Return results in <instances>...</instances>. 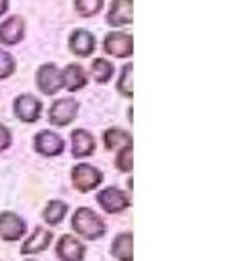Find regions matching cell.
Segmentation results:
<instances>
[{"instance_id":"obj_4","label":"cell","mask_w":231,"mask_h":261,"mask_svg":"<svg viewBox=\"0 0 231 261\" xmlns=\"http://www.w3.org/2000/svg\"><path fill=\"white\" fill-rule=\"evenodd\" d=\"M98 204L107 214H121L130 206V196L119 187H105L98 193Z\"/></svg>"},{"instance_id":"obj_27","label":"cell","mask_w":231,"mask_h":261,"mask_svg":"<svg viewBox=\"0 0 231 261\" xmlns=\"http://www.w3.org/2000/svg\"><path fill=\"white\" fill-rule=\"evenodd\" d=\"M25 261H35V259H25Z\"/></svg>"},{"instance_id":"obj_8","label":"cell","mask_w":231,"mask_h":261,"mask_svg":"<svg viewBox=\"0 0 231 261\" xmlns=\"http://www.w3.org/2000/svg\"><path fill=\"white\" fill-rule=\"evenodd\" d=\"M27 231V221L14 212H2L0 214V239L6 242L19 240Z\"/></svg>"},{"instance_id":"obj_5","label":"cell","mask_w":231,"mask_h":261,"mask_svg":"<svg viewBox=\"0 0 231 261\" xmlns=\"http://www.w3.org/2000/svg\"><path fill=\"white\" fill-rule=\"evenodd\" d=\"M15 116L27 124H35L42 116V103L33 94H21L15 97L14 101Z\"/></svg>"},{"instance_id":"obj_16","label":"cell","mask_w":231,"mask_h":261,"mask_svg":"<svg viewBox=\"0 0 231 261\" xmlns=\"http://www.w3.org/2000/svg\"><path fill=\"white\" fill-rule=\"evenodd\" d=\"M107 23L111 27H124L132 23V0H113L109 8Z\"/></svg>"},{"instance_id":"obj_6","label":"cell","mask_w":231,"mask_h":261,"mask_svg":"<svg viewBox=\"0 0 231 261\" xmlns=\"http://www.w3.org/2000/svg\"><path fill=\"white\" fill-rule=\"evenodd\" d=\"M103 50L113 58H130L134 51V40L128 33L123 31H111L103 38Z\"/></svg>"},{"instance_id":"obj_9","label":"cell","mask_w":231,"mask_h":261,"mask_svg":"<svg viewBox=\"0 0 231 261\" xmlns=\"http://www.w3.org/2000/svg\"><path fill=\"white\" fill-rule=\"evenodd\" d=\"M56 255L59 261H82L86 255V246L77 237L63 234L56 244Z\"/></svg>"},{"instance_id":"obj_19","label":"cell","mask_w":231,"mask_h":261,"mask_svg":"<svg viewBox=\"0 0 231 261\" xmlns=\"http://www.w3.org/2000/svg\"><path fill=\"white\" fill-rule=\"evenodd\" d=\"M65 216H67V204L63 200H58V198L50 200L42 210V219L48 225H52V227L61 223L65 219Z\"/></svg>"},{"instance_id":"obj_1","label":"cell","mask_w":231,"mask_h":261,"mask_svg":"<svg viewBox=\"0 0 231 261\" xmlns=\"http://www.w3.org/2000/svg\"><path fill=\"white\" fill-rule=\"evenodd\" d=\"M71 227L75 229L77 234H80L86 240H98L107 232V225L105 221L90 208H79L73 214Z\"/></svg>"},{"instance_id":"obj_25","label":"cell","mask_w":231,"mask_h":261,"mask_svg":"<svg viewBox=\"0 0 231 261\" xmlns=\"http://www.w3.org/2000/svg\"><path fill=\"white\" fill-rule=\"evenodd\" d=\"M10 145H12V132L4 124H0V152L6 151Z\"/></svg>"},{"instance_id":"obj_21","label":"cell","mask_w":231,"mask_h":261,"mask_svg":"<svg viewBox=\"0 0 231 261\" xmlns=\"http://www.w3.org/2000/svg\"><path fill=\"white\" fill-rule=\"evenodd\" d=\"M103 8V0H75V10L82 17L98 15Z\"/></svg>"},{"instance_id":"obj_20","label":"cell","mask_w":231,"mask_h":261,"mask_svg":"<svg viewBox=\"0 0 231 261\" xmlns=\"http://www.w3.org/2000/svg\"><path fill=\"white\" fill-rule=\"evenodd\" d=\"M113 73H115V67L105 58H96L92 61V65H90V74L94 76L98 84H107L111 76H113Z\"/></svg>"},{"instance_id":"obj_13","label":"cell","mask_w":231,"mask_h":261,"mask_svg":"<svg viewBox=\"0 0 231 261\" xmlns=\"http://www.w3.org/2000/svg\"><path fill=\"white\" fill-rule=\"evenodd\" d=\"M69 48H71V51L75 56L88 58L96 50V37L90 31H84V29L73 31L71 37H69Z\"/></svg>"},{"instance_id":"obj_22","label":"cell","mask_w":231,"mask_h":261,"mask_svg":"<svg viewBox=\"0 0 231 261\" xmlns=\"http://www.w3.org/2000/svg\"><path fill=\"white\" fill-rule=\"evenodd\" d=\"M117 90L126 97L134 95V92H132V63H126L121 69V76L117 80Z\"/></svg>"},{"instance_id":"obj_14","label":"cell","mask_w":231,"mask_h":261,"mask_svg":"<svg viewBox=\"0 0 231 261\" xmlns=\"http://www.w3.org/2000/svg\"><path fill=\"white\" fill-rule=\"evenodd\" d=\"M52 239H54V234H52L50 229L36 227L35 231L31 232L29 239L23 242L21 254H25V255L40 254V252H44V250H48V246L52 244Z\"/></svg>"},{"instance_id":"obj_12","label":"cell","mask_w":231,"mask_h":261,"mask_svg":"<svg viewBox=\"0 0 231 261\" xmlns=\"http://www.w3.org/2000/svg\"><path fill=\"white\" fill-rule=\"evenodd\" d=\"M96 151V139L90 132L77 128L71 132V152L75 159L92 156Z\"/></svg>"},{"instance_id":"obj_7","label":"cell","mask_w":231,"mask_h":261,"mask_svg":"<svg viewBox=\"0 0 231 261\" xmlns=\"http://www.w3.org/2000/svg\"><path fill=\"white\" fill-rule=\"evenodd\" d=\"M36 86L40 88V92L46 95L58 94L59 90L63 88L61 82V69L54 63H44L40 69L36 71Z\"/></svg>"},{"instance_id":"obj_10","label":"cell","mask_w":231,"mask_h":261,"mask_svg":"<svg viewBox=\"0 0 231 261\" xmlns=\"http://www.w3.org/2000/svg\"><path fill=\"white\" fill-rule=\"evenodd\" d=\"M65 149V141L52 130H42L35 136V151L42 156H58Z\"/></svg>"},{"instance_id":"obj_11","label":"cell","mask_w":231,"mask_h":261,"mask_svg":"<svg viewBox=\"0 0 231 261\" xmlns=\"http://www.w3.org/2000/svg\"><path fill=\"white\" fill-rule=\"evenodd\" d=\"M25 37V19L21 15H10L0 23V44L14 46Z\"/></svg>"},{"instance_id":"obj_23","label":"cell","mask_w":231,"mask_h":261,"mask_svg":"<svg viewBox=\"0 0 231 261\" xmlns=\"http://www.w3.org/2000/svg\"><path fill=\"white\" fill-rule=\"evenodd\" d=\"M15 71V59L14 56L6 50H0V80L12 76Z\"/></svg>"},{"instance_id":"obj_17","label":"cell","mask_w":231,"mask_h":261,"mask_svg":"<svg viewBox=\"0 0 231 261\" xmlns=\"http://www.w3.org/2000/svg\"><path fill=\"white\" fill-rule=\"evenodd\" d=\"M132 242H134L132 232H121V234H117L115 240H113V246H111V254L115 255L119 261H134Z\"/></svg>"},{"instance_id":"obj_2","label":"cell","mask_w":231,"mask_h":261,"mask_svg":"<svg viewBox=\"0 0 231 261\" xmlns=\"http://www.w3.org/2000/svg\"><path fill=\"white\" fill-rule=\"evenodd\" d=\"M71 181L77 191L80 193H90L101 185L103 174L92 164H77L71 170Z\"/></svg>"},{"instance_id":"obj_18","label":"cell","mask_w":231,"mask_h":261,"mask_svg":"<svg viewBox=\"0 0 231 261\" xmlns=\"http://www.w3.org/2000/svg\"><path fill=\"white\" fill-rule=\"evenodd\" d=\"M103 145L107 151H121L123 147L132 145V138L128 132L121 128H109L103 132Z\"/></svg>"},{"instance_id":"obj_26","label":"cell","mask_w":231,"mask_h":261,"mask_svg":"<svg viewBox=\"0 0 231 261\" xmlns=\"http://www.w3.org/2000/svg\"><path fill=\"white\" fill-rule=\"evenodd\" d=\"M8 8H10V0H0V17L6 14Z\"/></svg>"},{"instance_id":"obj_24","label":"cell","mask_w":231,"mask_h":261,"mask_svg":"<svg viewBox=\"0 0 231 261\" xmlns=\"http://www.w3.org/2000/svg\"><path fill=\"white\" fill-rule=\"evenodd\" d=\"M117 168L121 172H132V145L123 147L121 151H117Z\"/></svg>"},{"instance_id":"obj_15","label":"cell","mask_w":231,"mask_h":261,"mask_svg":"<svg viewBox=\"0 0 231 261\" xmlns=\"http://www.w3.org/2000/svg\"><path fill=\"white\" fill-rule=\"evenodd\" d=\"M61 82H63V88L69 92L82 90L88 84L86 71L79 63H69L65 65V69H61Z\"/></svg>"},{"instance_id":"obj_3","label":"cell","mask_w":231,"mask_h":261,"mask_svg":"<svg viewBox=\"0 0 231 261\" xmlns=\"http://www.w3.org/2000/svg\"><path fill=\"white\" fill-rule=\"evenodd\" d=\"M79 115V101L73 97H59L52 103L50 107V124L63 128L67 124H71Z\"/></svg>"}]
</instances>
